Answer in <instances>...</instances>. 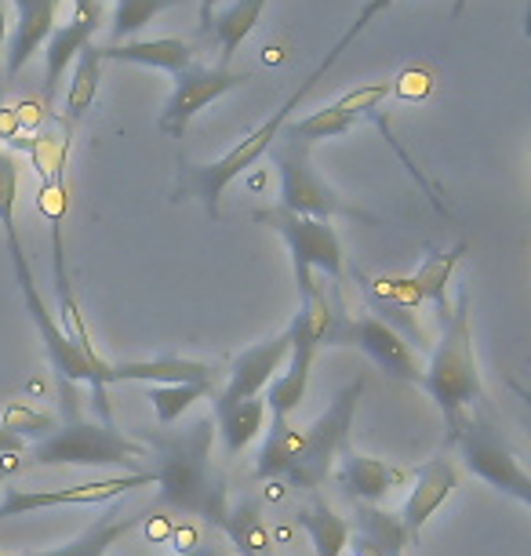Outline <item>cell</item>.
Listing matches in <instances>:
<instances>
[{
  "instance_id": "obj_1",
  "label": "cell",
  "mask_w": 531,
  "mask_h": 556,
  "mask_svg": "<svg viewBox=\"0 0 531 556\" xmlns=\"http://www.w3.org/2000/svg\"><path fill=\"white\" fill-rule=\"evenodd\" d=\"M15 207H18V164L12 153L0 150V226H4V237H8V255H12V269H15V285L23 291V302H26V313L34 320V328L45 342V353H48V364L59 379V393H62V412L66 418H80L77 415V396H73V386L88 382L91 393H96V404H99V415L102 422H110V404H106V356H99L96 350L80 345L73 334L62 328L59 317H51L45 299L37 291V277H34V266L26 258V248H23V237H18V218H15Z\"/></svg>"
},
{
  "instance_id": "obj_2",
  "label": "cell",
  "mask_w": 531,
  "mask_h": 556,
  "mask_svg": "<svg viewBox=\"0 0 531 556\" xmlns=\"http://www.w3.org/2000/svg\"><path fill=\"white\" fill-rule=\"evenodd\" d=\"M215 422L212 415L193 418L186 429H153L146 433V455H153V484L157 506H168L186 517H201L212 528H223L230 513L226 480L212 469Z\"/></svg>"
},
{
  "instance_id": "obj_3",
  "label": "cell",
  "mask_w": 531,
  "mask_h": 556,
  "mask_svg": "<svg viewBox=\"0 0 531 556\" xmlns=\"http://www.w3.org/2000/svg\"><path fill=\"white\" fill-rule=\"evenodd\" d=\"M419 386L437 404V412L444 415L447 429H455L463 415H470L484 404L481 367H477L473 353L470 291L466 288H459V295H455V309H447L441 339L430 345V361L422 367Z\"/></svg>"
},
{
  "instance_id": "obj_4",
  "label": "cell",
  "mask_w": 531,
  "mask_h": 556,
  "mask_svg": "<svg viewBox=\"0 0 531 556\" xmlns=\"http://www.w3.org/2000/svg\"><path fill=\"white\" fill-rule=\"evenodd\" d=\"M146 458V444L124 437L113 422L102 418H66L59 422L45 440L29 444L23 451V469L26 466H124L131 473H139V462Z\"/></svg>"
},
{
  "instance_id": "obj_5",
  "label": "cell",
  "mask_w": 531,
  "mask_h": 556,
  "mask_svg": "<svg viewBox=\"0 0 531 556\" xmlns=\"http://www.w3.org/2000/svg\"><path fill=\"white\" fill-rule=\"evenodd\" d=\"M364 393V375H357L350 386L331 396V404L320 412L309 426H299V440H295V462L285 473L288 488H302V491H317L325 484V477L331 473L336 458L346 451L350 440V426L353 415H357V401Z\"/></svg>"
},
{
  "instance_id": "obj_6",
  "label": "cell",
  "mask_w": 531,
  "mask_h": 556,
  "mask_svg": "<svg viewBox=\"0 0 531 556\" xmlns=\"http://www.w3.org/2000/svg\"><path fill=\"white\" fill-rule=\"evenodd\" d=\"M452 444L459 447L463 466L470 469L477 480H484L488 488H495L498 495H509L520 506H531V477L520 466L517 451L509 447L492 418L484 412H470L459 418V426L452 429Z\"/></svg>"
},
{
  "instance_id": "obj_7",
  "label": "cell",
  "mask_w": 531,
  "mask_h": 556,
  "mask_svg": "<svg viewBox=\"0 0 531 556\" xmlns=\"http://www.w3.org/2000/svg\"><path fill=\"white\" fill-rule=\"evenodd\" d=\"M269 156L277 164L280 175V197L277 207H285L291 215H306V218H320V223H331L339 215H357L364 218L361 207H350L339 197L336 186L328 178H320L314 167V150L306 142L291 139L288 131L277 135V142L269 146Z\"/></svg>"
},
{
  "instance_id": "obj_8",
  "label": "cell",
  "mask_w": 531,
  "mask_h": 556,
  "mask_svg": "<svg viewBox=\"0 0 531 556\" xmlns=\"http://www.w3.org/2000/svg\"><path fill=\"white\" fill-rule=\"evenodd\" d=\"M255 218L285 240L299 291L314 285L317 273H325V280H331V285H342V240L336 226L320 223V218L291 215L277 204L266 207V212H255Z\"/></svg>"
},
{
  "instance_id": "obj_9",
  "label": "cell",
  "mask_w": 531,
  "mask_h": 556,
  "mask_svg": "<svg viewBox=\"0 0 531 556\" xmlns=\"http://www.w3.org/2000/svg\"><path fill=\"white\" fill-rule=\"evenodd\" d=\"M295 106H299V102L288 99L285 106L274 113V117L258 124L252 135H244V139L237 142L230 153H223L212 164L190 167V175H186V186H190V193L207 207V212L218 215V204H223V193L230 190V182H237V178H241L248 167L263 161V156L269 153V146L277 142V135L285 131V124L291 121V110H295Z\"/></svg>"
},
{
  "instance_id": "obj_10",
  "label": "cell",
  "mask_w": 531,
  "mask_h": 556,
  "mask_svg": "<svg viewBox=\"0 0 531 556\" xmlns=\"http://www.w3.org/2000/svg\"><path fill=\"white\" fill-rule=\"evenodd\" d=\"M244 80H252V73H233L230 66H197V62L186 66L182 73H175V88L157 117V131L168 139H182L197 113L223 99L226 91L241 88Z\"/></svg>"
},
{
  "instance_id": "obj_11",
  "label": "cell",
  "mask_w": 531,
  "mask_h": 556,
  "mask_svg": "<svg viewBox=\"0 0 531 556\" xmlns=\"http://www.w3.org/2000/svg\"><path fill=\"white\" fill-rule=\"evenodd\" d=\"M153 484V473H128V477H106V480H88V484L55 488V491H34V488H8L0 498V520L8 517H26L37 509H59V506H106V502L128 495L135 488Z\"/></svg>"
},
{
  "instance_id": "obj_12",
  "label": "cell",
  "mask_w": 531,
  "mask_h": 556,
  "mask_svg": "<svg viewBox=\"0 0 531 556\" xmlns=\"http://www.w3.org/2000/svg\"><path fill=\"white\" fill-rule=\"evenodd\" d=\"M455 488H459V469H455V462L447 455H437L415 469L412 491H408V498H404V509L397 513L401 528L408 534L412 545H419L426 523H430L433 513L455 495Z\"/></svg>"
},
{
  "instance_id": "obj_13",
  "label": "cell",
  "mask_w": 531,
  "mask_h": 556,
  "mask_svg": "<svg viewBox=\"0 0 531 556\" xmlns=\"http://www.w3.org/2000/svg\"><path fill=\"white\" fill-rule=\"evenodd\" d=\"M288 350H291V339H288V328L274 334V339L252 345L244 350L237 361L230 364V375H226L223 390H215L212 404H237V401H252V396H263L266 386L277 379L280 367L288 361Z\"/></svg>"
},
{
  "instance_id": "obj_14",
  "label": "cell",
  "mask_w": 531,
  "mask_h": 556,
  "mask_svg": "<svg viewBox=\"0 0 531 556\" xmlns=\"http://www.w3.org/2000/svg\"><path fill=\"white\" fill-rule=\"evenodd\" d=\"M350 345H357V350L368 356V361L379 367V371H387L390 379L419 386V379H422L419 353H415L397 331L387 328V324H382L379 317H371V313H368V317H353Z\"/></svg>"
},
{
  "instance_id": "obj_15",
  "label": "cell",
  "mask_w": 531,
  "mask_h": 556,
  "mask_svg": "<svg viewBox=\"0 0 531 556\" xmlns=\"http://www.w3.org/2000/svg\"><path fill=\"white\" fill-rule=\"evenodd\" d=\"M288 339H291V350H288V361L280 367V375L274 382L266 386L263 393V404H266V415L269 418H291L306 401V390H309V375H314V361H317V342L309 339L306 331H299L295 324H288Z\"/></svg>"
},
{
  "instance_id": "obj_16",
  "label": "cell",
  "mask_w": 531,
  "mask_h": 556,
  "mask_svg": "<svg viewBox=\"0 0 531 556\" xmlns=\"http://www.w3.org/2000/svg\"><path fill=\"white\" fill-rule=\"evenodd\" d=\"M106 390L121 382L139 386H204L215 390L212 367L204 361H186V356H153V361H106Z\"/></svg>"
},
{
  "instance_id": "obj_17",
  "label": "cell",
  "mask_w": 531,
  "mask_h": 556,
  "mask_svg": "<svg viewBox=\"0 0 531 556\" xmlns=\"http://www.w3.org/2000/svg\"><path fill=\"white\" fill-rule=\"evenodd\" d=\"M99 18H102V8L96 0L85 15H73L69 23H62L48 34V40H45V106H51V102L59 99V88H62L66 70L77 62L80 51L96 40Z\"/></svg>"
},
{
  "instance_id": "obj_18",
  "label": "cell",
  "mask_w": 531,
  "mask_h": 556,
  "mask_svg": "<svg viewBox=\"0 0 531 556\" xmlns=\"http://www.w3.org/2000/svg\"><path fill=\"white\" fill-rule=\"evenodd\" d=\"M408 473L382 458L361 455V451H342L336 458V484L342 488L353 506L357 502H368V506H379L382 498L390 495L393 488H401Z\"/></svg>"
},
{
  "instance_id": "obj_19",
  "label": "cell",
  "mask_w": 531,
  "mask_h": 556,
  "mask_svg": "<svg viewBox=\"0 0 531 556\" xmlns=\"http://www.w3.org/2000/svg\"><path fill=\"white\" fill-rule=\"evenodd\" d=\"M15 4V34L8 45V77H18L55 29V0H12Z\"/></svg>"
},
{
  "instance_id": "obj_20",
  "label": "cell",
  "mask_w": 531,
  "mask_h": 556,
  "mask_svg": "<svg viewBox=\"0 0 531 556\" xmlns=\"http://www.w3.org/2000/svg\"><path fill=\"white\" fill-rule=\"evenodd\" d=\"M350 545H353V553H364V556H404V549H408L412 542L401 528L397 513L357 502L353 520H350Z\"/></svg>"
},
{
  "instance_id": "obj_21",
  "label": "cell",
  "mask_w": 531,
  "mask_h": 556,
  "mask_svg": "<svg viewBox=\"0 0 531 556\" xmlns=\"http://www.w3.org/2000/svg\"><path fill=\"white\" fill-rule=\"evenodd\" d=\"M102 62H131V66H150V70H168L182 73L193 66V48L182 37H153V40H121V45L99 48Z\"/></svg>"
},
{
  "instance_id": "obj_22",
  "label": "cell",
  "mask_w": 531,
  "mask_h": 556,
  "mask_svg": "<svg viewBox=\"0 0 531 556\" xmlns=\"http://www.w3.org/2000/svg\"><path fill=\"white\" fill-rule=\"evenodd\" d=\"M212 422H215V437H223L226 455H241V451L252 447L258 433H263L266 404H263V396L237 401V404H212Z\"/></svg>"
},
{
  "instance_id": "obj_23",
  "label": "cell",
  "mask_w": 531,
  "mask_h": 556,
  "mask_svg": "<svg viewBox=\"0 0 531 556\" xmlns=\"http://www.w3.org/2000/svg\"><path fill=\"white\" fill-rule=\"evenodd\" d=\"M218 531L237 545L241 556H274V531H269L258 498H241L237 506H230Z\"/></svg>"
},
{
  "instance_id": "obj_24",
  "label": "cell",
  "mask_w": 531,
  "mask_h": 556,
  "mask_svg": "<svg viewBox=\"0 0 531 556\" xmlns=\"http://www.w3.org/2000/svg\"><path fill=\"white\" fill-rule=\"evenodd\" d=\"M266 4H269V0H233V4L226 8V12L212 15V23H207L204 34L215 37L218 59H223L218 66H226V62L237 55V48H241L244 40L255 34V26L263 23Z\"/></svg>"
},
{
  "instance_id": "obj_25",
  "label": "cell",
  "mask_w": 531,
  "mask_h": 556,
  "mask_svg": "<svg viewBox=\"0 0 531 556\" xmlns=\"http://www.w3.org/2000/svg\"><path fill=\"white\" fill-rule=\"evenodd\" d=\"M291 520H295V528L309 534L317 556H342L350 549V520L339 517L328 502H320V498L306 502V506H299V513Z\"/></svg>"
},
{
  "instance_id": "obj_26",
  "label": "cell",
  "mask_w": 531,
  "mask_h": 556,
  "mask_svg": "<svg viewBox=\"0 0 531 556\" xmlns=\"http://www.w3.org/2000/svg\"><path fill=\"white\" fill-rule=\"evenodd\" d=\"M139 523H142V517H128V513H121V509H110L106 517H99L73 542L59 545V549H40L34 556H110L113 545H117L131 528H139Z\"/></svg>"
},
{
  "instance_id": "obj_27",
  "label": "cell",
  "mask_w": 531,
  "mask_h": 556,
  "mask_svg": "<svg viewBox=\"0 0 531 556\" xmlns=\"http://www.w3.org/2000/svg\"><path fill=\"white\" fill-rule=\"evenodd\" d=\"M466 255V244L459 240L455 248L447 251H433V255H426V262L419 266V273H415V291H419L422 302H433L437 309H441V317H447V285H452V273L455 266L463 262Z\"/></svg>"
},
{
  "instance_id": "obj_28",
  "label": "cell",
  "mask_w": 531,
  "mask_h": 556,
  "mask_svg": "<svg viewBox=\"0 0 531 556\" xmlns=\"http://www.w3.org/2000/svg\"><path fill=\"white\" fill-rule=\"evenodd\" d=\"M99 80H102V51H99L96 40H91V45L77 55V62L69 66V84H66L69 121H80L91 106H96Z\"/></svg>"
},
{
  "instance_id": "obj_29",
  "label": "cell",
  "mask_w": 531,
  "mask_h": 556,
  "mask_svg": "<svg viewBox=\"0 0 531 556\" xmlns=\"http://www.w3.org/2000/svg\"><path fill=\"white\" fill-rule=\"evenodd\" d=\"M393 4H397V0H364V8H361V12H357V18H353V23H350V29H346V34H342V37L336 40V48H331L328 55L320 59V66H317L314 73H309L306 80L299 84V91H295V96H291V99H295V102H302V99H306V96H309V88H314V84H317L320 77H325V73H328V70L336 66V62L342 59V51H350V45H353V40H357V37L364 34V29H368V26L375 23V18L382 15V12H390Z\"/></svg>"
},
{
  "instance_id": "obj_30",
  "label": "cell",
  "mask_w": 531,
  "mask_h": 556,
  "mask_svg": "<svg viewBox=\"0 0 531 556\" xmlns=\"http://www.w3.org/2000/svg\"><path fill=\"white\" fill-rule=\"evenodd\" d=\"M353 128H357V117H350V113H339L336 106H325L317 113H309V117H302L295 124H285V131L291 135V139L306 142L309 150H314L317 142L325 139H342V135H350Z\"/></svg>"
},
{
  "instance_id": "obj_31",
  "label": "cell",
  "mask_w": 531,
  "mask_h": 556,
  "mask_svg": "<svg viewBox=\"0 0 531 556\" xmlns=\"http://www.w3.org/2000/svg\"><path fill=\"white\" fill-rule=\"evenodd\" d=\"M212 393L215 390H204V386H146L153 415H157V422L164 429L175 426L197 401H204V396H212Z\"/></svg>"
},
{
  "instance_id": "obj_32",
  "label": "cell",
  "mask_w": 531,
  "mask_h": 556,
  "mask_svg": "<svg viewBox=\"0 0 531 556\" xmlns=\"http://www.w3.org/2000/svg\"><path fill=\"white\" fill-rule=\"evenodd\" d=\"M175 4H182V0H117V8H113V45L135 40V34L146 23H153L161 12H168Z\"/></svg>"
},
{
  "instance_id": "obj_33",
  "label": "cell",
  "mask_w": 531,
  "mask_h": 556,
  "mask_svg": "<svg viewBox=\"0 0 531 556\" xmlns=\"http://www.w3.org/2000/svg\"><path fill=\"white\" fill-rule=\"evenodd\" d=\"M59 426L55 415L40 412V407H29L23 401L8 404L4 415H0V429H8V433H15L18 440H26V444H37V440H45L51 429Z\"/></svg>"
},
{
  "instance_id": "obj_34",
  "label": "cell",
  "mask_w": 531,
  "mask_h": 556,
  "mask_svg": "<svg viewBox=\"0 0 531 556\" xmlns=\"http://www.w3.org/2000/svg\"><path fill=\"white\" fill-rule=\"evenodd\" d=\"M387 96H393L390 91V84L382 80V84H368V88H353L346 91L339 102H331L339 113H350V117H361V113H371V110H379V102H387Z\"/></svg>"
},
{
  "instance_id": "obj_35",
  "label": "cell",
  "mask_w": 531,
  "mask_h": 556,
  "mask_svg": "<svg viewBox=\"0 0 531 556\" xmlns=\"http://www.w3.org/2000/svg\"><path fill=\"white\" fill-rule=\"evenodd\" d=\"M430 88H433V77H430V70H422V66H415V70H404L397 84H390V91H397L401 99H426L430 96Z\"/></svg>"
},
{
  "instance_id": "obj_36",
  "label": "cell",
  "mask_w": 531,
  "mask_h": 556,
  "mask_svg": "<svg viewBox=\"0 0 531 556\" xmlns=\"http://www.w3.org/2000/svg\"><path fill=\"white\" fill-rule=\"evenodd\" d=\"M168 542L175 545V553H190V549H197V545H201V531H197L190 520H175Z\"/></svg>"
},
{
  "instance_id": "obj_37",
  "label": "cell",
  "mask_w": 531,
  "mask_h": 556,
  "mask_svg": "<svg viewBox=\"0 0 531 556\" xmlns=\"http://www.w3.org/2000/svg\"><path fill=\"white\" fill-rule=\"evenodd\" d=\"M142 528H146V539H150V542H168L175 520L161 517V513H150V517H142Z\"/></svg>"
},
{
  "instance_id": "obj_38",
  "label": "cell",
  "mask_w": 531,
  "mask_h": 556,
  "mask_svg": "<svg viewBox=\"0 0 531 556\" xmlns=\"http://www.w3.org/2000/svg\"><path fill=\"white\" fill-rule=\"evenodd\" d=\"M23 451H26V440H18L15 433L0 429V455H23Z\"/></svg>"
},
{
  "instance_id": "obj_39",
  "label": "cell",
  "mask_w": 531,
  "mask_h": 556,
  "mask_svg": "<svg viewBox=\"0 0 531 556\" xmlns=\"http://www.w3.org/2000/svg\"><path fill=\"white\" fill-rule=\"evenodd\" d=\"M23 469V455H0V484Z\"/></svg>"
},
{
  "instance_id": "obj_40",
  "label": "cell",
  "mask_w": 531,
  "mask_h": 556,
  "mask_svg": "<svg viewBox=\"0 0 531 556\" xmlns=\"http://www.w3.org/2000/svg\"><path fill=\"white\" fill-rule=\"evenodd\" d=\"M4 51H8V12H4V0H0V70H4Z\"/></svg>"
},
{
  "instance_id": "obj_41",
  "label": "cell",
  "mask_w": 531,
  "mask_h": 556,
  "mask_svg": "<svg viewBox=\"0 0 531 556\" xmlns=\"http://www.w3.org/2000/svg\"><path fill=\"white\" fill-rule=\"evenodd\" d=\"M288 495V484L285 480H269V488H266V502H280Z\"/></svg>"
},
{
  "instance_id": "obj_42",
  "label": "cell",
  "mask_w": 531,
  "mask_h": 556,
  "mask_svg": "<svg viewBox=\"0 0 531 556\" xmlns=\"http://www.w3.org/2000/svg\"><path fill=\"white\" fill-rule=\"evenodd\" d=\"M175 556H223V553H218L215 545L201 542V545H197V549H190V553H175Z\"/></svg>"
},
{
  "instance_id": "obj_43",
  "label": "cell",
  "mask_w": 531,
  "mask_h": 556,
  "mask_svg": "<svg viewBox=\"0 0 531 556\" xmlns=\"http://www.w3.org/2000/svg\"><path fill=\"white\" fill-rule=\"evenodd\" d=\"M212 4L215 0H201V26L207 29V23H212Z\"/></svg>"
},
{
  "instance_id": "obj_44",
  "label": "cell",
  "mask_w": 531,
  "mask_h": 556,
  "mask_svg": "<svg viewBox=\"0 0 531 556\" xmlns=\"http://www.w3.org/2000/svg\"><path fill=\"white\" fill-rule=\"evenodd\" d=\"M470 4V0H455V15H463V8Z\"/></svg>"
},
{
  "instance_id": "obj_45",
  "label": "cell",
  "mask_w": 531,
  "mask_h": 556,
  "mask_svg": "<svg viewBox=\"0 0 531 556\" xmlns=\"http://www.w3.org/2000/svg\"><path fill=\"white\" fill-rule=\"evenodd\" d=\"M0 110H4V84H0ZM0 150H4V142H0Z\"/></svg>"
},
{
  "instance_id": "obj_46",
  "label": "cell",
  "mask_w": 531,
  "mask_h": 556,
  "mask_svg": "<svg viewBox=\"0 0 531 556\" xmlns=\"http://www.w3.org/2000/svg\"><path fill=\"white\" fill-rule=\"evenodd\" d=\"M0 556H34V553H0Z\"/></svg>"
},
{
  "instance_id": "obj_47",
  "label": "cell",
  "mask_w": 531,
  "mask_h": 556,
  "mask_svg": "<svg viewBox=\"0 0 531 556\" xmlns=\"http://www.w3.org/2000/svg\"><path fill=\"white\" fill-rule=\"evenodd\" d=\"M353 556H364V553H353Z\"/></svg>"
},
{
  "instance_id": "obj_48",
  "label": "cell",
  "mask_w": 531,
  "mask_h": 556,
  "mask_svg": "<svg viewBox=\"0 0 531 556\" xmlns=\"http://www.w3.org/2000/svg\"><path fill=\"white\" fill-rule=\"evenodd\" d=\"M55 4H62V0H55Z\"/></svg>"
}]
</instances>
